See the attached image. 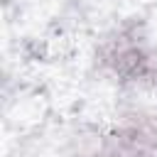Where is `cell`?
Listing matches in <instances>:
<instances>
[{
	"instance_id": "1",
	"label": "cell",
	"mask_w": 157,
	"mask_h": 157,
	"mask_svg": "<svg viewBox=\"0 0 157 157\" xmlns=\"http://www.w3.org/2000/svg\"><path fill=\"white\" fill-rule=\"evenodd\" d=\"M103 61L123 78H142L150 71V56L132 32H120L110 39L103 49Z\"/></svg>"
},
{
	"instance_id": "2",
	"label": "cell",
	"mask_w": 157,
	"mask_h": 157,
	"mask_svg": "<svg viewBox=\"0 0 157 157\" xmlns=\"http://www.w3.org/2000/svg\"><path fill=\"white\" fill-rule=\"evenodd\" d=\"M152 137L142 128H125L110 137L103 157H147Z\"/></svg>"
}]
</instances>
